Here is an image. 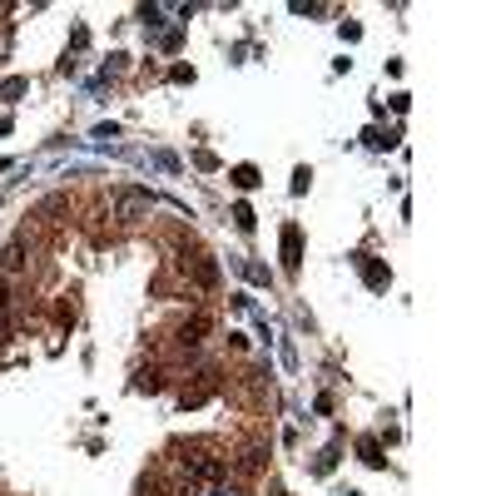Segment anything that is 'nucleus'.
Returning <instances> with one entry per match:
<instances>
[{"mask_svg":"<svg viewBox=\"0 0 496 496\" xmlns=\"http://www.w3.org/2000/svg\"><path fill=\"white\" fill-rule=\"evenodd\" d=\"M234 224H239L243 234H253V208H248V204H234Z\"/></svg>","mask_w":496,"mask_h":496,"instance_id":"15","label":"nucleus"},{"mask_svg":"<svg viewBox=\"0 0 496 496\" xmlns=\"http://www.w3.org/2000/svg\"><path fill=\"white\" fill-rule=\"evenodd\" d=\"M0 268H6V273H20V268H25V239H10V243H6Z\"/></svg>","mask_w":496,"mask_h":496,"instance_id":"6","label":"nucleus"},{"mask_svg":"<svg viewBox=\"0 0 496 496\" xmlns=\"http://www.w3.org/2000/svg\"><path fill=\"white\" fill-rule=\"evenodd\" d=\"M362 139H367L372 149H392V144H397V129H392V134H382V129H362Z\"/></svg>","mask_w":496,"mask_h":496,"instance_id":"12","label":"nucleus"},{"mask_svg":"<svg viewBox=\"0 0 496 496\" xmlns=\"http://www.w3.org/2000/svg\"><path fill=\"white\" fill-rule=\"evenodd\" d=\"M357 457H362L367 467H382V442H377V437H362V442H357Z\"/></svg>","mask_w":496,"mask_h":496,"instance_id":"10","label":"nucleus"},{"mask_svg":"<svg viewBox=\"0 0 496 496\" xmlns=\"http://www.w3.org/2000/svg\"><path fill=\"white\" fill-rule=\"evenodd\" d=\"M213 392H218V372H204L194 388H184V392H179V407H184V412H189V407H204Z\"/></svg>","mask_w":496,"mask_h":496,"instance_id":"3","label":"nucleus"},{"mask_svg":"<svg viewBox=\"0 0 496 496\" xmlns=\"http://www.w3.org/2000/svg\"><path fill=\"white\" fill-rule=\"evenodd\" d=\"M0 303H10V288H6V278H0Z\"/></svg>","mask_w":496,"mask_h":496,"instance_id":"22","label":"nucleus"},{"mask_svg":"<svg viewBox=\"0 0 496 496\" xmlns=\"http://www.w3.org/2000/svg\"><path fill=\"white\" fill-rule=\"evenodd\" d=\"M194 164H199V169H218V159H213L208 149H199V154H194Z\"/></svg>","mask_w":496,"mask_h":496,"instance_id":"21","label":"nucleus"},{"mask_svg":"<svg viewBox=\"0 0 496 496\" xmlns=\"http://www.w3.org/2000/svg\"><path fill=\"white\" fill-rule=\"evenodd\" d=\"M169 80H174V85H194V70H189V65H174Z\"/></svg>","mask_w":496,"mask_h":496,"instance_id":"18","label":"nucleus"},{"mask_svg":"<svg viewBox=\"0 0 496 496\" xmlns=\"http://www.w3.org/2000/svg\"><path fill=\"white\" fill-rule=\"evenodd\" d=\"M134 388H139V392H159V388H164V377L149 367V372H139V382H134Z\"/></svg>","mask_w":496,"mask_h":496,"instance_id":"14","label":"nucleus"},{"mask_svg":"<svg viewBox=\"0 0 496 496\" xmlns=\"http://www.w3.org/2000/svg\"><path fill=\"white\" fill-rule=\"evenodd\" d=\"M149 164H154V169H164V174H179V159H174V154H164V149H154Z\"/></svg>","mask_w":496,"mask_h":496,"instance_id":"13","label":"nucleus"},{"mask_svg":"<svg viewBox=\"0 0 496 496\" xmlns=\"http://www.w3.org/2000/svg\"><path fill=\"white\" fill-rule=\"evenodd\" d=\"M139 20H144V25H149V30H154V25H159V20H164V10H159V6H144V10H139Z\"/></svg>","mask_w":496,"mask_h":496,"instance_id":"17","label":"nucleus"},{"mask_svg":"<svg viewBox=\"0 0 496 496\" xmlns=\"http://www.w3.org/2000/svg\"><path fill=\"white\" fill-rule=\"evenodd\" d=\"M204 333H208V318H194V323H184V327H179V343H184V348H199V343H204Z\"/></svg>","mask_w":496,"mask_h":496,"instance_id":"7","label":"nucleus"},{"mask_svg":"<svg viewBox=\"0 0 496 496\" xmlns=\"http://www.w3.org/2000/svg\"><path fill=\"white\" fill-rule=\"evenodd\" d=\"M229 179H234L239 189H258V169H253V164H234Z\"/></svg>","mask_w":496,"mask_h":496,"instance_id":"9","label":"nucleus"},{"mask_svg":"<svg viewBox=\"0 0 496 496\" xmlns=\"http://www.w3.org/2000/svg\"><path fill=\"white\" fill-rule=\"evenodd\" d=\"M179 462H184V472H189L194 481H224V472H229L224 462H218V457H208V452H184Z\"/></svg>","mask_w":496,"mask_h":496,"instance_id":"2","label":"nucleus"},{"mask_svg":"<svg viewBox=\"0 0 496 496\" xmlns=\"http://www.w3.org/2000/svg\"><path fill=\"white\" fill-rule=\"evenodd\" d=\"M243 273H248V278H253V283H273V273H268L263 263H243Z\"/></svg>","mask_w":496,"mask_h":496,"instance_id":"16","label":"nucleus"},{"mask_svg":"<svg viewBox=\"0 0 496 496\" xmlns=\"http://www.w3.org/2000/svg\"><path fill=\"white\" fill-rule=\"evenodd\" d=\"M25 90H30V80H25V75H10V80H0V94H6L10 104H15V99H20Z\"/></svg>","mask_w":496,"mask_h":496,"instance_id":"11","label":"nucleus"},{"mask_svg":"<svg viewBox=\"0 0 496 496\" xmlns=\"http://www.w3.org/2000/svg\"><path fill=\"white\" fill-rule=\"evenodd\" d=\"M298 268H303V229L283 224V273H298Z\"/></svg>","mask_w":496,"mask_h":496,"instance_id":"4","label":"nucleus"},{"mask_svg":"<svg viewBox=\"0 0 496 496\" xmlns=\"http://www.w3.org/2000/svg\"><path fill=\"white\" fill-rule=\"evenodd\" d=\"M308 179H313V169H298L293 174V194H308Z\"/></svg>","mask_w":496,"mask_h":496,"instance_id":"19","label":"nucleus"},{"mask_svg":"<svg viewBox=\"0 0 496 496\" xmlns=\"http://www.w3.org/2000/svg\"><path fill=\"white\" fill-rule=\"evenodd\" d=\"M6 169H15V164H10V159H0V174H6Z\"/></svg>","mask_w":496,"mask_h":496,"instance_id":"23","label":"nucleus"},{"mask_svg":"<svg viewBox=\"0 0 496 496\" xmlns=\"http://www.w3.org/2000/svg\"><path fill=\"white\" fill-rule=\"evenodd\" d=\"M149 208H154L149 189H120L115 194V218H120V224H134V218H144Z\"/></svg>","mask_w":496,"mask_h":496,"instance_id":"1","label":"nucleus"},{"mask_svg":"<svg viewBox=\"0 0 496 496\" xmlns=\"http://www.w3.org/2000/svg\"><path fill=\"white\" fill-rule=\"evenodd\" d=\"M194 278H199L204 288H213V283H218V263H213V258H194Z\"/></svg>","mask_w":496,"mask_h":496,"instance_id":"8","label":"nucleus"},{"mask_svg":"<svg viewBox=\"0 0 496 496\" xmlns=\"http://www.w3.org/2000/svg\"><path fill=\"white\" fill-rule=\"evenodd\" d=\"M357 263H362V283H367L372 293H382V288L392 283V268L382 263V258H367V253H357Z\"/></svg>","mask_w":496,"mask_h":496,"instance_id":"5","label":"nucleus"},{"mask_svg":"<svg viewBox=\"0 0 496 496\" xmlns=\"http://www.w3.org/2000/svg\"><path fill=\"white\" fill-rule=\"evenodd\" d=\"M258 467H263V447H253V452L243 457V472H258Z\"/></svg>","mask_w":496,"mask_h":496,"instance_id":"20","label":"nucleus"}]
</instances>
